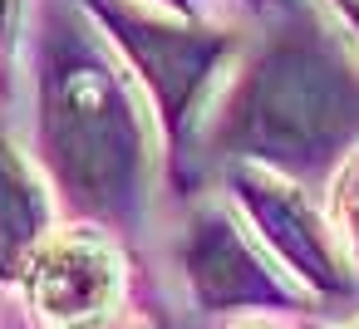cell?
Segmentation results:
<instances>
[{
  "instance_id": "cell-3",
  "label": "cell",
  "mask_w": 359,
  "mask_h": 329,
  "mask_svg": "<svg viewBox=\"0 0 359 329\" xmlns=\"http://www.w3.org/2000/svg\"><path fill=\"white\" fill-rule=\"evenodd\" d=\"M123 265L118 251L94 231H60L25 260V295L35 314L55 329H99L118 304Z\"/></svg>"
},
{
  "instance_id": "cell-10",
  "label": "cell",
  "mask_w": 359,
  "mask_h": 329,
  "mask_svg": "<svg viewBox=\"0 0 359 329\" xmlns=\"http://www.w3.org/2000/svg\"><path fill=\"white\" fill-rule=\"evenodd\" d=\"M11 10H15V0H0V30L11 25Z\"/></svg>"
},
{
  "instance_id": "cell-12",
  "label": "cell",
  "mask_w": 359,
  "mask_h": 329,
  "mask_svg": "<svg viewBox=\"0 0 359 329\" xmlns=\"http://www.w3.org/2000/svg\"><path fill=\"white\" fill-rule=\"evenodd\" d=\"M246 6H266V0H246Z\"/></svg>"
},
{
  "instance_id": "cell-9",
  "label": "cell",
  "mask_w": 359,
  "mask_h": 329,
  "mask_svg": "<svg viewBox=\"0 0 359 329\" xmlns=\"http://www.w3.org/2000/svg\"><path fill=\"white\" fill-rule=\"evenodd\" d=\"M163 6H172V10H182V15H197L202 0H163Z\"/></svg>"
},
{
  "instance_id": "cell-11",
  "label": "cell",
  "mask_w": 359,
  "mask_h": 329,
  "mask_svg": "<svg viewBox=\"0 0 359 329\" xmlns=\"http://www.w3.org/2000/svg\"><path fill=\"white\" fill-rule=\"evenodd\" d=\"M344 6H349V15H354V25H359V0H344Z\"/></svg>"
},
{
  "instance_id": "cell-7",
  "label": "cell",
  "mask_w": 359,
  "mask_h": 329,
  "mask_svg": "<svg viewBox=\"0 0 359 329\" xmlns=\"http://www.w3.org/2000/svg\"><path fill=\"white\" fill-rule=\"evenodd\" d=\"M45 226H50V202L40 182L30 177L20 153L0 138V275L25 270V260L45 241Z\"/></svg>"
},
{
  "instance_id": "cell-8",
  "label": "cell",
  "mask_w": 359,
  "mask_h": 329,
  "mask_svg": "<svg viewBox=\"0 0 359 329\" xmlns=\"http://www.w3.org/2000/svg\"><path fill=\"white\" fill-rule=\"evenodd\" d=\"M330 206H334V226L344 231L349 251L359 255V148L349 153V162H344L339 177H334V197H330Z\"/></svg>"
},
{
  "instance_id": "cell-14",
  "label": "cell",
  "mask_w": 359,
  "mask_h": 329,
  "mask_svg": "<svg viewBox=\"0 0 359 329\" xmlns=\"http://www.w3.org/2000/svg\"><path fill=\"white\" fill-rule=\"evenodd\" d=\"M256 329H261V324H256Z\"/></svg>"
},
{
  "instance_id": "cell-1",
  "label": "cell",
  "mask_w": 359,
  "mask_h": 329,
  "mask_svg": "<svg viewBox=\"0 0 359 329\" xmlns=\"http://www.w3.org/2000/svg\"><path fill=\"white\" fill-rule=\"evenodd\" d=\"M40 133L55 177L89 206H109L123 192H133V177L143 167L138 113L118 74L79 35L50 40Z\"/></svg>"
},
{
  "instance_id": "cell-2",
  "label": "cell",
  "mask_w": 359,
  "mask_h": 329,
  "mask_svg": "<svg viewBox=\"0 0 359 329\" xmlns=\"http://www.w3.org/2000/svg\"><path fill=\"white\" fill-rule=\"evenodd\" d=\"M349 123L354 89L315 45H276L261 55L231 104V138L271 162L320 158Z\"/></svg>"
},
{
  "instance_id": "cell-13",
  "label": "cell",
  "mask_w": 359,
  "mask_h": 329,
  "mask_svg": "<svg viewBox=\"0 0 359 329\" xmlns=\"http://www.w3.org/2000/svg\"><path fill=\"white\" fill-rule=\"evenodd\" d=\"M349 329H359V324H349Z\"/></svg>"
},
{
  "instance_id": "cell-6",
  "label": "cell",
  "mask_w": 359,
  "mask_h": 329,
  "mask_svg": "<svg viewBox=\"0 0 359 329\" xmlns=\"http://www.w3.org/2000/svg\"><path fill=\"white\" fill-rule=\"evenodd\" d=\"M104 15L114 20L123 50L133 55V64L148 74L158 104H163V118L177 128L187 104L197 99L207 69L222 59V40H207V35H192V30H172V25H158L128 6H104Z\"/></svg>"
},
{
  "instance_id": "cell-5",
  "label": "cell",
  "mask_w": 359,
  "mask_h": 329,
  "mask_svg": "<svg viewBox=\"0 0 359 329\" xmlns=\"http://www.w3.org/2000/svg\"><path fill=\"white\" fill-rule=\"evenodd\" d=\"M187 280L192 295L207 309H251V304H285V280L271 275V265L246 246L236 221L226 211L197 216L187 236Z\"/></svg>"
},
{
  "instance_id": "cell-4",
  "label": "cell",
  "mask_w": 359,
  "mask_h": 329,
  "mask_svg": "<svg viewBox=\"0 0 359 329\" xmlns=\"http://www.w3.org/2000/svg\"><path fill=\"white\" fill-rule=\"evenodd\" d=\"M236 187H241V202L251 206L256 226L266 231V241L295 265V275L305 285H315L325 295L349 290V265H344L330 226L290 182H280L276 172H261V167H241Z\"/></svg>"
}]
</instances>
